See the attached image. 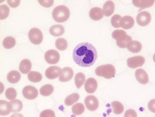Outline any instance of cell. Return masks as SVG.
I'll return each mask as SVG.
<instances>
[{"label": "cell", "instance_id": "obj_1", "mask_svg": "<svg viewBox=\"0 0 155 117\" xmlns=\"http://www.w3.org/2000/svg\"><path fill=\"white\" fill-rule=\"evenodd\" d=\"M73 60L80 67H88L96 62L98 53L96 48L90 43L83 42L78 44L73 50Z\"/></svg>", "mask_w": 155, "mask_h": 117}, {"label": "cell", "instance_id": "obj_2", "mask_svg": "<svg viewBox=\"0 0 155 117\" xmlns=\"http://www.w3.org/2000/svg\"><path fill=\"white\" fill-rule=\"evenodd\" d=\"M52 16L58 23H64L70 17V10L65 5H58L52 12Z\"/></svg>", "mask_w": 155, "mask_h": 117}, {"label": "cell", "instance_id": "obj_3", "mask_svg": "<svg viewBox=\"0 0 155 117\" xmlns=\"http://www.w3.org/2000/svg\"><path fill=\"white\" fill-rule=\"evenodd\" d=\"M95 72L98 76L102 77L106 79H110L114 78L116 75V68L112 64H104L97 67Z\"/></svg>", "mask_w": 155, "mask_h": 117}, {"label": "cell", "instance_id": "obj_4", "mask_svg": "<svg viewBox=\"0 0 155 117\" xmlns=\"http://www.w3.org/2000/svg\"><path fill=\"white\" fill-rule=\"evenodd\" d=\"M28 37L30 42L35 45L41 44L43 41L42 32L41 31V30H39L37 28H32L29 31Z\"/></svg>", "mask_w": 155, "mask_h": 117}, {"label": "cell", "instance_id": "obj_5", "mask_svg": "<svg viewBox=\"0 0 155 117\" xmlns=\"http://www.w3.org/2000/svg\"><path fill=\"white\" fill-rule=\"evenodd\" d=\"M44 59L49 64H56L60 60V54L57 50H49L44 54Z\"/></svg>", "mask_w": 155, "mask_h": 117}, {"label": "cell", "instance_id": "obj_6", "mask_svg": "<svg viewBox=\"0 0 155 117\" xmlns=\"http://www.w3.org/2000/svg\"><path fill=\"white\" fill-rule=\"evenodd\" d=\"M23 96L28 100L35 99L38 96V90L32 85L25 86L23 89Z\"/></svg>", "mask_w": 155, "mask_h": 117}, {"label": "cell", "instance_id": "obj_7", "mask_svg": "<svg viewBox=\"0 0 155 117\" xmlns=\"http://www.w3.org/2000/svg\"><path fill=\"white\" fill-rule=\"evenodd\" d=\"M150 20H151V16H150V13L147 11H143L137 16V22L138 25L141 26V27L147 26L150 23Z\"/></svg>", "mask_w": 155, "mask_h": 117}, {"label": "cell", "instance_id": "obj_8", "mask_svg": "<svg viewBox=\"0 0 155 117\" xmlns=\"http://www.w3.org/2000/svg\"><path fill=\"white\" fill-rule=\"evenodd\" d=\"M127 66L130 68H137L143 65L145 63V58L142 56H135L127 59Z\"/></svg>", "mask_w": 155, "mask_h": 117}, {"label": "cell", "instance_id": "obj_9", "mask_svg": "<svg viewBox=\"0 0 155 117\" xmlns=\"http://www.w3.org/2000/svg\"><path fill=\"white\" fill-rule=\"evenodd\" d=\"M85 104L86 108L89 111H95L99 108V100L95 96H88L85 98Z\"/></svg>", "mask_w": 155, "mask_h": 117}, {"label": "cell", "instance_id": "obj_10", "mask_svg": "<svg viewBox=\"0 0 155 117\" xmlns=\"http://www.w3.org/2000/svg\"><path fill=\"white\" fill-rule=\"evenodd\" d=\"M74 75V71L69 67H64L61 71L60 76H59V81L61 82H69Z\"/></svg>", "mask_w": 155, "mask_h": 117}, {"label": "cell", "instance_id": "obj_11", "mask_svg": "<svg viewBox=\"0 0 155 117\" xmlns=\"http://www.w3.org/2000/svg\"><path fill=\"white\" fill-rule=\"evenodd\" d=\"M61 69L58 66H51L45 71V75L48 79L53 80L60 76Z\"/></svg>", "mask_w": 155, "mask_h": 117}, {"label": "cell", "instance_id": "obj_12", "mask_svg": "<svg viewBox=\"0 0 155 117\" xmlns=\"http://www.w3.org/2000/svg\"><path fill=\"white\" fill-rule=\"evenodd\" d=\"M135 77L137 82L142 85H146L149 82V76L147 71L143 69H137L135 71Z\"/></svg>", "mask_w": 155, "mask_h": 117}, {"label": "cell", "instance_id": "obj_13", "mask_svg": "<svg viewBox=\"0 0 155 117\" xmlns=\"http://www.w3.org/2000/svg\"><path fill=\"white\" fill-rule=\"evenodd\" d=\"M97 88H98V82L95 78H89L87 79L85 83V89L87 93L92 94L97 90Z\"/></svg>", "mask_w": 155, "mask_h": 117}, {"label": "cell", "instance_id": "obj_14", "mask_svg": "<svg viewBox=\"0 0 155 117\" xmlns=\"http://www.w3.org/2000/svg\"><path fill=\"white\" fill-rule=\"evenodd\" d=\"M89 16L94 21H98V20H102L104 14L102 12V9L99 7H94L92 9H90Z\"/></svg>", "mask_w": 155, "mask_h": 117}, {"label": "cell", "instance_id": "obj_15", "mask_svg": "<svg viewBox=\"0 0 155 117\" xmlns=\"http://www.w3.org/2000/svg\"><path fill=\"white\" fill-rule=\"evenodd\" d=\"M12 112V106L10 102H8L4 100L0 101V115L5 116L9 115Z\"/></svg>", "mask_w": 155, "mask_h": 117}, {"label": "cell", "instance_id": "obj_16", "mask_svg": "<svg viewBox=\"0 0 155 117\" xmlns=\"http://www.w3.org/2000/svg\"><path fill=\"white\" fill-rule=\"evenodd\" d=\"M134 18L132 16H125L124 17H122L121 20V27L122 28L125 29V30H130L134 26Z\"/></svg>", "mask_w": 155, "mask_h": 117}, {"label": "cell", "instance_id": "obj_17", "mask_svg": "<svg viewBox=\"0 0 155 117\" xmlns=\"http://www.w3.org/2000/svg\"><path fill=\"white\" fill-rule=\"evenodd\" d=\"M115 10V4L113 1H107L103 5L102 12L104 16H110L113 14Z\"/></svg>", "mask_w": 155, "mask_h": 117}, {"label": "cell", "instance_id": "obj_18", "mask_svg": "<svg viewBox=\"0 0 155 117\" xmlns=\"http://www.w3.org/2000/svg\"><path fill=\"white\" fill-rule=\"evenodd\" d=\"M133 4L137 7H140L141 9L150 7L154 4L153 0H134Z\"/></svg>", "mask_w": 155, "mask_h": 117}, {"label": "cell", "instance_id": "obj_19", "mask_svg": "<svg viewBox=\"0 0 155 117\" xmlns=\"http://www.w3.org/2000/svg\"><path fill=\"white\" fill-rule=\"evenodd\" d=\"M32 67V63L29 59H23L19 64V71L23 74H28Z\"/></svg>", "mask_w": 155, "mask_h": 117}, {"label": "cell", "instance_id": "obj_20", "mask_svg": "<svg viewBox=\"0 0 155 117\" xmlns=\"http://www.w3.org/2000/svg\"><path fill=\"white\" fill-rule=\"evenodd\" d=\"M21 75L17 71H11L8 73L7 81L10 84H16L20 81Z\"/></svg>", "mask_w": 155, "mask_h": 117}, {"label": "cell", "instance_id": "obj_21", "mask_svg": "<svg viewBox=\"0 0 155 117\" xmlns=\"http://www.w3.org/2000/svg\"><path fill=\"white\" fill-rule=\"evenodd\" d=\"M127 48L129 51L132 52V53H138L142 50V44L139 41H132L129 43Z\"/></svg>", "mask_w": 155, "mask_h": 117}, {"label": "cell", "instance_id": "obj_22", "mask_svg": "<svg viewBox=\"0 0 155 117\" xmlns=\"http://www.w3.org/2000/svg\"><path fill=\"white\" fill-rule=\"evenodd\" d=\"M49 32L54 37H60V36L63 35L64 33V28L63 26L56 24V25L52 26L50 28Z\"/></svg>", "mask_w": 155, "mask_h": 117}, {"label": "cell", "instance_id": "obj_23", "mask_svg": "<svg viewBox=\"0 0 155 117\" xmlns=\"http://www.w3.org/2000/svg\"><path fill=\"white\" fill-rule=\"evenodd\" d=\"M28 80L30 82H34V83H38V82H41L42 80V75L40 72L37 71H30L28 73Z\"/></svg>", "mask_w": 155, "mask_h": 117}, {"label": "cell", "instance_id": "obj_24", "mask_svg": "<svg viewBox=\"0 0 155 117\" xmlns=\"http://www.w3.org/2000/svg\"><path fill=\"white\" fill-rule=\"evenodd\" d=\"M80 99V96L78 93H73L71 95H69L64 100V103L68 106H71V105H74Z\"/></svg>", "mask_w": 155, "mask_h": 117}, {"label": "cell", "instance_id": "obj_25", "mask_svg": "<svg viewBox=\"0 0 155 117\" xmlns=\"http://www.w3.org/2000/svg\"><path fill=\"white\" fill-rule=\"evenodd\" d=\"M74 83L77 89H81L84 84L85 83V76L83 73H78L74 77Z\"/></svg>", "mask_w": 155, "mask_h": 117}, {"label": "cell", "instance_id": "obj_26", "mask_svg": "<svg viewBox=\"0 0 155 117\" xmlns=\"http://www.w3.org/2000/svg\"><path fill=\"white\" fill-rule=\"evenodd\" d=\"M111 106L112 109H113V112H114L115 114H116V115H120V114H121L122 112H124V105L122 104L120 102H113L111 103Z\"/></svg>", "mask_w": 155, "mask_h": 117}, {"label": "cell", "instance_id": "obj_27", "mask_svg": "<svg viewBox=\"0 0 155 117\" xmlns=\"http://www.w3.org/2000/svg\"><path fill=\"white\" fill-rule=\"evenodd\" d=\"M54 90V89L53 85L48 84V85H44V86L41 88L40 93L43 96H49L53 93Z\"/></svg>", "mask_w": 155, "mask_h": 117}, {"label": "cell", "instance_id": "obj_28", "mask_svg": "<svg viewBox=\"0 0 155 117\" xmlns=\"http://www.w3.org/2000/svg\"><path fill=\"white\" fill-rule=\"evenodd\" d=\"M15 45H16V40L12 37H7L2 41V46L5 49H11L14 47Z\"/></svg>", "mask_w": 155, "mask_h": 117}, {"label": "cell", "instance_id": "obj_29", "mask_svg": "<svg viewBox=\"0 0 155 117\" xmlns=\"http://www.w3.org/2000/svg\"><path fill=\"white\" fill-rule=\"evenodd\" d=\"M85 106L82 103H74V105L72 106V113L76 115H80L85 112Z\"/></svg>", "mask_w": 155, "mask_h": 117}, {"label": "cell", "instance_id": "obj_30", "mask_svg": "<svg viewBox=\"0 0 155 117\" xmlns=\"http://www.w3.org/2000/svg\"><path fill=\"white\" fill-rule=\"evenodd\" d=\"M127 36V34L126 31L123 30H116L112 33V37L116 41H121V40L124 39Z\"/></svg>", "mask_w": 155, "mask_h": 117}, {"label": "cell", "instance_id": "obj_31", "mask_svg": "<svg viewBox=\"0 0 155 117\" xmlns=\"http://www.w3.org/2000/svg\"><path fill=\"white\" fill-rule=\"evenodd\" d=\"M10 103L12 106V112H19L23 109V102L20 100H12Z\"/></svg>", "mask_w": 155, "mask_h": 117}, {"label": "cell", "instance_id": "obj_32", "mask_svg": "<svg viewBox=\"0 0 155 117\" xmlns=\"http://www.w3.org/2000/svg\"><path fill=\"white\" fill-rule=\"evenodd\" d=\"M55 47L59 50H65L68 47V42L64 38H59L55 41Z\"/></svg>", "mask_w": 155, "mask_h": 117}, {"label": "cell", "instance_id": "obj_33", "mask_svg": "<svg viewBox=\"0 0 155 117\" xmlns=\"http://www.w3.org/2000/svg\"><path fill=\"white\" fill-rule=\"evenodd\" d=\"M9 15V8L6 5H1L0 6V19L5 20Z\"/></svg>", "mask_w": 155, "mask_h": 117}, {"label": "cell", "instance_id": "obj_34", "mask_svg": "<svg viewBox=\"0 0 155 117\" xmlns=\"http://www.w3.org/2000/svg\"><path fill=\"white\" fill-rule=\"evenodd\" d=\"M16 96H17V92L13 88H9L5 91V97H6L7 99L10 100V101L14 100L16 99Z\"/></svg>", "mask_w": 155, "mask_h": 117}, {"label": "cell", "instance_id": "obj_35", "mask_svg": "<svg viewBox=\"0 0 155 117\" xmlns=\"http://www.w3.org/2000/svg\"><path fill=\"white\" fill-rule=\"evenodd\" d=\"M121 20L122 17L120 15L115 14L111 19V24L115 28H119L121 27Z\"/></svg>", "mask_w": 155, "mask_h": 117}, {"label": "cell", "instance_id": "obj_36", "mask_svg": "<svg viewBox=\"0 0 155 117\" xmlns=\"http://www.w3.org/2000/svg\"><path fill=\"white\" fill-rule=\"evenodd\" d=\"M130 41H132V37L130 36L127 35L124 39L121 40V41H116V44L120 48H127V45Z\"/></svg>", "mask_w": 155, "mask_h": 117}, {"label": "cell", "instance_id": "obj_37", "mask_svg": "<svg viewBox=\"0 0 155 117\" xmlns=\"http://www.w3.org/2000/svg\"><path fill=\"white\" fill-rule=\"evenodd\" d=\"M55 117V113L54 111L51 109H47L43 111L40 114V117Z\"/></svg>", "mask_w": 155, "mask_h": 117}, {"label": "cell", "instance_id": "obj_38", "mask_svg": "<svg viewBox=\"0 0 155 117\" xmlns=\"http://www.w3.org/2000/svg\"><path fill=\"white\" fill-rule=\"evenodd\" d=\"M38 2L41 4V5H43L44 7H51V5L54 4V0H47V1H44V0H39Z\"/></svg>", "mask_w": 155, "mask_h": 117}, {"label": "cell", "instance_id": "obj_39", "mask_svg": "<svg viewBox=\"0 0 155 117\" xmlns=\"http://www.w3.org/2000/svg\"><path fill=\"white\" fill-rule=\"evenodd\" d=\"M125 117H137V113L135 110L134 109H129L124 114Z\"/></svg>", "mask_w": 155, "mask_h": 117}, {"label": "cell", "instance_id": "obj_40", "mask_svg": "<svg viewBox=\"0 0 155 117\" xmlns=\"http://www.w3.org/2000/svg\"><path fill=\"white\" fill-rule=\"evenodd\" d=\"M7 3L9 4V5L12 8H16L17 6H19V3H20V1L19 0H14V1H12V0H8Z\"/></svg>", "mask_w": 155, "mask_h": 117}, {"label": "cell", "instance_id": "obj_41", "mask_svg": "<svg viewBox=\"0 0 155 117\" xmlns=\"http://www.w3.org/2000/svg\"><path fill=\"white\" fill-rule=\"evenodd\" d=\"M155 100L154 99H152L151 101H150V102L148 103V109L150 110V112H152L153 113L155 112V106H154V104H155Z\"/></svg>", "mask_w": 155, "mask_h": 117}]
</instances>
